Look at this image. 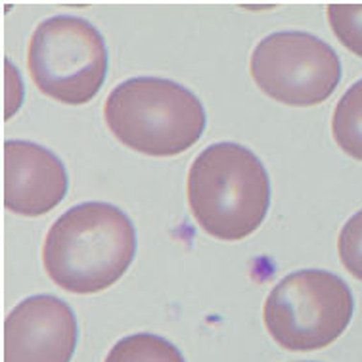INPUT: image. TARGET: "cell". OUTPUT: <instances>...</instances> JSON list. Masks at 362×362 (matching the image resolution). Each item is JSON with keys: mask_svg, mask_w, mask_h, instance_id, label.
<instances>
[{"mask_svg": "<svg viewBox=\"0 0 362 362\" xmlns=\"http://www.w3.org/2000/svg\"><path fill=\"white\" fill-rule=\"evenodd\" d=\"M251 77L276 102L322 104L341 81V59L328 42L305 31H278L264 37L251 54Z\"/></svg>", "mask_w": 362, "mask_h": 362, "instance_id": "obj_6", "label": "cell"}, {"mask_svg": "<svg viewBox=\"0 0 362 362\" xmlns=\"http://www.w3.org/2000/svg\"><path fill=\"white\" fill-rule=\"evenodd\" d=\"M337 251L347 272L362 282V209L355 213L339 232Z\"/></svg>", "mask_w": 362, "mask_h": 362, "instance_id": "obj_12", "label": "cell"}, {"mask_svg": "<svg viewBox=\"0 0 362 362\" xmlns=\"http://www.w3.org/2000/svg\"><path fill=\"white\" fill-rule=\"evenodd\" d=\"M66 165L56 153L27 140L4 142V207L23 217L52 211L67 194Z\"/></svg>", "mask_w": 362, "mask_h": 362, "instance_id": "obj_8", "label": "cell"}, {"mask_svg": "<svg viewBox=\"0 0 362 362\" xmlns=\"http://www.w3.org/2000/svg\"><path fill=\"white\" fill-rule=\"evenodd\" d=\"M355 313L353 291L345 280L322 269L291 272L264 301V326L288 351L324 349L349 326Z\"/></svg>", "mask_w": 362, "mask_h": 362, "instance_id": "obj_4", "label": "cell"}, {"mask_svg": "<svg viewBox=\"0 0 362 362\" xmlns=\"http://www.w3.org/2000/svg\"><path fill=\"white\" fill-rule=\"evenodd\" d=\"M136 255V230L123 211L104 202L73 205L50 226L42 263L56 286L69 293L107 290Z\"/></svg>", "mask_w": 362, "mask_h": 362, "instance_id": "obj_1", "label": "cell"}, {"mask_svg": "<svg viewBox=\"0 0 362 362\" xmlns=\"http://www.w3.org/2000/svg\"><path fill=\"white\" fill-rule=\"evenodd\" d=\"M104 362H186L177 345L156 334H134L119 339Z\"/></svg>", "mask_w": 362, "mask_h": 362, "instance_id": "obj_10", "label": "cell"}, {"mask_svg": "<svg viewBox=\"0 0 362 362\" xmlns=\"http://www.w3.org/2000/svg\"><path fill=\"white\" fill-rule=\"evenodd\" d=\"M188 204L209 236L226 242L244 240L257 230L269 213V173L244 146L211 144L190 167Z\"/></svg>", "mask_w": 362, "mask_h": 362, "instance_id": "obj_2", "label": "cell"}, {"mask_svg": "<svg viewBox=\"0 0 362 362\" xmlns=\"http://www.w3.org/2000/svg\"><path fill=\"white\" fill-rule=\"evenodd\" d=\"M326 13L343 47L362 58V4H329Z\"/></svg>", "mask_w": 362, "mask_h": 362, "instance_id": "obj_11", "label": "cell"}, {"mask_svg": "<svg viewBox=\"0 0 362 362\" xmlns=\"http://www.w3.org/2000/svg\"><path fill=\"white\" fill-rule=\"evenodd\" d=\"M104 119L115 139L153 158L186 152L207 125L198 96L163 77H132L119 83L105 98Z\"/></svg>", "mask_w": 362, "mask_h": 362, "instance_id": "obj_3", "label": "cell"}, {"mask_svg": "<svg viewBox=\"0 0 362 362\" xmlns=\"http://www.w3.org/2000/svg\"><path fill=\"white\" fill-rule=\"evenodd\" d=\"M77 339V318L66 301L27 297L4 320V362H69Z\"/></svg>", "mask_w": 362, "mask_h": 362, "instance_id": "obj_7", "label": "cell"}, {"mask_svg": "<svg viewBox=\"0 0 362 362\" xmlns=\"http://www.w3.org/2000/svg\"><path fill=\"white\" fill-rule=\"evenodd\" d=\"M332 134L343 152L362 161V79L351 85L336 104L332 115Z\"/></svg>", "mask_w": 362, "mask_h": 362, "instance_id": "obj_9", "label": "cell"}, {"mask_svg": "<svg viewBox=\"0 0 362 362\" xmlns=\"http://www.w3.org/2000/svg\"><path fill=\"white\" fill-rule=\"evenodd\" d=\"M107 48L98 29L77 16H54L35 29L27 50L31 79L62 104H86L107 73Z\"/></svg>", "mask_w": 362, "mask_h": 362, "instance_id": "obj_5", "label": "cell"}]
</instances>
